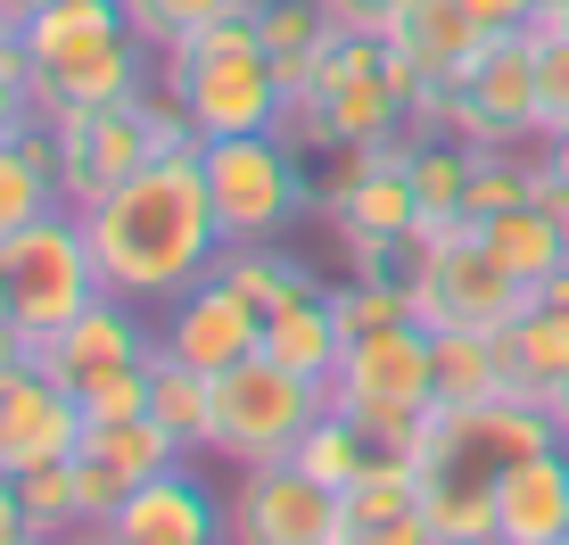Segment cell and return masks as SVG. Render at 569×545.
I'll return each mask as SVG.
<instances>
[{
  "mask_svg": "<svg viewBox=\"0 0 569 545\" xmlns=\"http://www.w3.org/2000/svg\"><path fill=\"white\" fill-rule=\"evenodd\" d=\"M83 240H91V265H100L108 298H132L149 315H166L190 281H207L223 265L207 158L182 149V158H149L141 174H124L100 207H83Z\"/></svg>",
  "mask_w": 569,
  "mask_h": 545,
  "instance_id": "cell-1",
  "label": "cell"
},
{
  "mask_svg": "<svg viewBox=\"0 0 569 545\" xmlns=\"http://www.w3.org/2000/svg\"><path fill=\"white\" fill-rule=\"evenodd\" d=\"M553 438H561L553 405L512 397V388H503V397H479V405H438V414L421 422V438L405 446L438 545H496L503 472H512L520 455H537V446H553Z\"/></svg>",
  "mask_w": 569,
  "mask_h": 545,
  "instance_id": "cell-2",
  "label": "cell"
},
{
  "mask_svg": "<svg viewBox=\"0 0 569 545\" xmlns=\"http://www.w3.org/2000/svg\"><path fill=\"white\" fill-rule=\"evenodd\" d=\"M413 91H421V75L388 50V33H330V42L313 50L306 83L289 91V108H281V141L306 149V158L388 141V132H405V116H413Z\"/></svg>",
  "mask_w": 569,
  "mask_h": 545,
  "instance_id": "cell-3",
  "label": "cell"
},
{
  "mask_svg": "<svg viewBox=\"0 0 569 545\" xmlns=\"http://www.w3.org/2000/svg\"><path fill=\"white\" fill-rule=\"evenodd\" d=\"M26 83L42 116L67 108H124L157 83V50L132 33L124 0H58L26 17Z\"/></svg>",
  "mask_w": 569,
  "mask_h": 545,
  "instance_id": "cell-4",
  "label": "cell"
},
{
  "mask_svg": "<svg viewBox=\"0 0 569 545\" xmlns=\"http://www.w3.org/2000/svg\"><path fill=\"white\" fill-rule=\"evenodd\" d=\"M157 83L182 100L199 141L281 132V108H289V83H281V67H272V50L257 33V9L223 17V26L190 33V42H173L166 58H157Z\"/></svg>",
  "mask_w": 569,
  "mask_h": 545,
  "instance_id": "cell-5",
  "label": "cell"
},
{
  "mask_svg": "<svg viewBox=\"0 0 569 545\" xmlns=\"http://www.w3.org/2000/svg\"><path fill=\"white\" fill-rule=\"evenodd\" d=\"M330 405H339L380 455H405L421 422L438 414V364H429V323H388L356 339L330 373Z\"/></svg>",
  "mask_w": 569,
  "mask_h": 545,
  "instance_id": "cell-6",
  "label": "cell"
},
{
  "mask_svg": "<svg viewBox=\"0 0 569 545\" xmlns=\"http://www.w3.org/2000/svg\"><path fill=\"white\" fill-rule=\"evenodd\" d=\"M207 190H214V224H223V248L248 240H289L313 207H322V182L306 174V149H289L281 132H240V141H207Z\"/></svg>",
  "mask_w": 569,
  "mask_h": 545,
  "instance_id": "cell-7",
  "label": "cell"
},
{
  "mask_svg": "<svg viewBox=\"0 0 569 545\" xmlns=\"http://www.w3.org/2000/svg\"><path fill=\"white\" fill-rule=\"evenodd\" d=\"M330 414V380H306L272 356H248L231 373H214V438L207 455L248 472V463H289L298 438Z\"/></svg>",
  "mask_w": 569,
  "mask_h": 545,
  "instance_id": "cell-8",
  "label": "cell"
},
{
  "mask_svg": "<svg viewBox=\"0 0 569 545\" xmlns=\"http://www.w3.org/2000/svg\"><path fill=\"white\" fill-rule=\"evenodd\" d=\"M405 289L429 330H503L528 306V281L496 265V248L479 240V224H429L405 248Z\"/></svg>",
  "mask_w": 569,
  "mask_h": 545,
  "instance_id": "cell-9",
  "label": "cell"
},
{
  "mask_svg": "<svg viewBox=\"0 0 569 545\" xmlns=\"http://www.w3.org/2000/svg\"><path fill=\"white\" fill-rule=\"evenodd\" d=\"M0 272H9V323L26 330L33 347H50L58 330L100 298V265H91V240H83V216L58 207L33 231L0 240Z\"/></svg>",
  "mask_w": 569,
  "mask_h": 545,
  "instance_id": "cell-10",
  "label": "cell"
},
{
  "mask_svg": "<svg viewBox=\"0 0 569 545\" xmlns=\"http://www.w3.org/2000/svg\"><path fill=\"white\" fill-rule=\"evenodd\" d=\"M149 100V91H141ZM124 100V108H67V116H42L50 125V149H58V190L67 207H100L124 174H141L157 158V132H149V108Z\"/></svg>",
  "mask_w": 569,
  "mask_h": 545,
  "instance_id": "cell-11",
  "label": "cell"
},
{
  "mask_svg": "<svg viewBox=\"0 0 569 545\" xmlns=\"http://www.w3.org/2000/svg\"><path fill=\"white\" fill-rule=\"evenodd\" d=\"M231 529L223 545H339V488L306 472L298 455L289 463H248L231 479Z\"/></svg>",
  "mask_w": 569,
  "mask_h": 545,
  "instance_id": "cell-12",
  "label": "cell"
},
{
  "mask_svg": "<svg viewBox=\"0 0 569 545\" xmlns=\"http://www.w3.org/2000/svg\"><path fill=\"white\" fill-rule=\"evenodd\" d=\"M157 347H166L173 364H190V373H231V364L264 356V306L248 298L240 281H223V272H207V281H190L182 298L157 315Z\"/></svg>",
  "mask_w": 569,
  "mask_h": 545,
  "instance_id": "cell-13",
  "label": "cell"
},
{
  "mask_svg": "<svg viewBox=\"0 0 569 545\" xmlns=\"http://www.w3.org/2000/svg\"><path fill=\"white\" fill-rule=\"evenodd\" d=\"M100 529L116 545H223L231 513H223V496L207 488L199 455H182V463H166L157 479H141V488L116 504Z\"/></svg>",
  "mask_w": 569,
  "mask_h": 545,
  "instance_id": "cell-14",
  "label": "cell"
},
{
  "mask_svg": "<svg viewBox=\"0 0 569 545\" xmlns=\"http://www.w3.org/2000/svg\"><path fill=\"white\" fill-rule=\"evenodd\" d=\"M83 397L50 373L42 356L0 373V472H33V463H58L83 446Z\"/></svg>",
  "mask_w": 569,
  "mask_h": 545,
  "instance_id": "cell-15",
  "label": "cell"
},
{
  "mask_svg": "<svg viewBox=\"0 0 569 545\" xmlns=\"http://www.w3.org/2000/svg\"><path fill=\"white\" fill-rule=\"evenodd\" d=\"M166 463H182V446H173L166 430H157L149 414H132V422H83V446H74V479H83V513H91V529L124 504L141 479H157Z\"/></svg>",
  "mask_w": 569,
  "mask_h": 545,
  "instance_id": "cell-16",
  "label": "cell"
},
{
  "mask_svg": "<svg viewBox=\"0 0 569 545\" xmlns=\"http://www.w3.org/2000/svg\"><path fill=\"white\" fill-rule=\"evenodd\" d=\"M33 356H42L67 388H83V380H100V373L149 364V356H157V315H149V306H132V298H108V289H100V298H91L67 330H58L50 347H33Z\"/></svg>",
  "mask_w": 569,
  "mask_h": 545,
  "instance_id": "cell-17",
  "label": "cell"
},
{
  "mask_svg": "<svg viewBox=\"0 0 569 545\" xmlns=\"http://www.w3.org/2000/svg\"><path fill=\"white\" fill-rule=\"evenodd\" d=\"M339 545H438L405 455H371V472L339 496Z\"/></svg>",
  "mask_w": 569,
  "mask_h": 545,
  "instance_id": "cell-18",
  "label": "cell"
},
{
  "mask_svg": "<svg viewBox=\"0 0 569 545\" xmlns=\"http://www.w3.org/2000/svg\"><path fill=\"white\" fill-rule=\"evenodd\" d=\"M496 545H569V446H537L496 488Z\"/></svg>",
  "mask_w": 569,
  "mask_h": 545,
  "instance_id": "cell-19",
  "label": "cell"
},
{
  "mask_svg": "<svg viewBox=\"0 0 569 545\" xmlns=\"http://www.w3.org/2000/svg\"><path fill=\"white\" fill-rule=\"evenodd\" d=\"M479 17L462 9V0H413V9L388 26V50L405 58V67L421 75V83H462L470 58H479Z\"/></svg>",
  "mask_w": 569,
  "mask_h": 545,
  "instance_id": "cell-20",
  "label": "cell"
},
{
  "mask_svg": "<svg viewBox=\"0 0 569 545\" xmlns=\"http://www.w3.org/2000/svg\"><path fill=\"white\" fill-rule=\"evenodd\" d=\"M264 356L289 364V373H306V380L339 373L347 330H339V315H330V289L322 281H306V289H289L281 306H264Z\"/></svg>",
  "mask_w": 569,
  "mask_h": 545,
  "instance_id": "cell-21",
  "label": "cell"
},
{
  "mask_svg": "<svg viewBox=\"0 0 569 545\" xmlns=\"http://www.w3.org/2000/svg\"><path fill=\"white\" fill-rule=\"evenodd\" d=\"M58 207H67V190H58V149H50V125L33 116L26 132L0 141V240L33 231L42 216H58Z\"/></svg>",
  "mask_w": 569,
  "mask_h": 545,
  "instance_id": "cell-22",
  "label": "cell"
},
{
  "mask_svg": "<svg viewBox=\"0 0 569 545\" xmlns=\"http://www.w3.org/2000/svg\"><path fill=\"white\" fill-rule=\"evenodd\" d=\"M561 380H569V315H553V306L528 289V306L503 323V388L553 405Z\"/></svg>",
  "mask_w": 569,
  "mask_h": 545,
  "instance_id": "cell-23",
  "label": "cell"
},
{
  "mask_svg": "<svg viewBox=\"0 0 569 545\" xmlns=\"http://www.w3.org/2000/svg\"><path fill=\"white\" fill-rule=\"evenodd\" d=\"M149 422L182 446V455H207V438H214V380L190 373V364H173L166 347H157L149 356Z\"/></svg>",
  "mask_w": 569,
  "mask_h": 545,
  "instance_id": "cell-24",
  "label": "cell"
},
{
  "mask_svg": "<svg viewBox=\"0 0 569 545\" xmlns=\"http://www.w3.org/2000/svg\"><path fill=\"white\" fill-rule=\"evenodd\" d=\"M479 240L496 248V265L512 272V281H528V289H537L545 272H561V265H569V231L545 216L537 199H528V207H503V216H487V224H479Z\"/></svg>",
  "mask_w": 569,
  "mask_h": 545,
  "instance_id": "cell-25",
  "label": "cell"
},
{
  "mask_svg": "<svg viewBox=\"0 0 569 545\" xmlns=\"http://www.w3.org/2000/svg\"><path fill=\"white\" fill-rule=\"evenodd\" d=\"M429 364H438V405L503 397V330H429Z\"/></svg>",
  "mask_w": 569,
  "mask_h": 545,
  "instance_id": "cell-26",
  "label": "cell"
},
{
  "mask_svg": "<svg viewBox=\"0 0 569 545\" xmlns=\"http://www.w3.org/2000/svg\"><path fill=\"white\" fill-rule=\"evenodd\" d=\"M257 33H264L272 67H281V83L298 91V83H306V67H313V50H322L339 26H330L322 0H257Z\"/></svg>",
  "mask_w": 569,
  "mask_h": 545,
  "instance_id": "cell-27",
  "label": "cell"
},
{
  "mask_svg": "<svg viewBox=\"0 0 569 545\" xmlns=\"http://www.w3.org/2000/svg\"><path fill=\"white\" fill-rule=\"evenodd\" d=\"M17 488H26V521H33V537H42V545L74 537V529H91V513H83V479H74V455L17 472Z\"/></svg>",
  "mask_w": 569,
  "mask_h": 545,
  "instance_id": "cell-28",
  "label": "cell"
},
{
  "mask_svg": "<svg viewBox=\"0 0 569 545\" xmlns=\"http://www.w3.org/2000/svg\"><path fill=\"white\" fill-rule=\"evenodd\" d=\"M462 182H470V141H446V132L413 141V199H421V231H429V224H462Z\"/></svg>",
  "mask_w": 569,
  "mask_h": 545,
  "instance_id": "cell-29",
  "label": "cell"
},
{
  "mask_svg": "<svg viewBox=\"0 0 569 545\" xmlns=\"http://www.w3.org/2000/svg\"><path fill=\"white\" fill-rule=\"evenodd\" d=\"M371 455H380V446H371V438L356 430V422L339 414V405H330V414H322V422H313V430L298 438V463H306L313 479H322V488H339V496H347V488H356V479L371 472Z\"/></svg>",
  "mask_w": 569,
  "mask_h": 545,
  "instance_id": "cell-30",
  "label": "cell"
},
{
  "mask_svg": "<svg viewBox=\"0 0 569 545\" xmlns=\"http://www.w3.org/2000/svg\"><path fill=\"white\" fill-rule=\"evenodd\" d=\"M257 0H124V17H132V33L166 58L173 42H190V33H207V26H223V17H248Z\"/></svg>",
  "mask_w": 569,
  "mask_h": 545,
  "instance_id": "cell-31",
  "label": "cell"
},
{
  "mask_svg": "<svg viewBox=\"0 0 569 545\" xmlns=\"http://www.w3.org/2000/svg\"><path fill=\"white\" fill-rule=\"evenodd\" d=\"M214 272H223V281H240L257 306H281L289 289H306V281H313V272H306L298 257H289L281 240H248V248H223V265H214Z\"/></svg>",
  "mask_w": 569,
  "mask_h": 545,
  "instance_id": "cell-32",
  "label": "cell"
},
{
  "mask_svg": "<svg viewBox=\"0 0 569 545\" xmlns=\"http://www.w3.org/2000/svg\"><path fill=\"white\" fill-rule=\"evenodd\" d=\"M528 42H537V116H545V132H561L569 125V17L537 9Z\"/></svg>",
  "mask_w": 569,
  "mask_h": 545,
  "instance_id": "cell-33",
  "label": "cell"
},
{
  "mask_svg": "<svg viewBox=\"0 0 569 545\" xmlns=\"http://www.w3.org/2000/svg\"><path fill=\"white\" fill-rule=\"evenodd\" d=\"M74 397H83V414H91V422H132V414H149V364L100 373V380L74 388Z\"/></svg>",
  "mask_w": 569,
  "mask_h": 545,
  "instance_id": "cell-34",
  "label": "cell"
},
{
  "mask_svg": "<svg viewBox=\"0 0 569 545\" xmlns=\"http://www.w3.org/2000/svg\"><path fill=\"white\" fill-rule=\"evenodd\" d=\"M322 9H330V26H339V33H388L413 0H322Z\"/></svg>",
  "mask_w": 569,
  "mask_h": 545,
  "instance_id": "cell-35",
  "label": "cell"
},
{
  "mask_svg": "<svg viewBox=\"0 0 569 545\" xmlns=\"http://www.w3.org/2000/svg\"><path fill=\"white\" fill-rule=\"evenodd\" d=\"M462 9L479 17V33H528L545 0H462Z\"/></svg>",
  "mask_w": 569,
  "mask_h": 545,
  "instance_id": "cell-36",
  "label": "cell"
},
{
  "mask_svg": "<svg viewBox=\"0 0 569 545\" xmlns=\"http://www.w3.org/2000/svg\"><path fill=\"white\" fill-rule=\"evenodd\" d=\"M0 545H33V521H26V488H17V472H0Z\"/></svg>",
  "mask_w": 569,
  "mask_h": 545,
  "instance_id": "cell-37",
  "label": "cell"
},
{
  "mask_svg": "<svg viewBox=\"0 0 569 545\" xmlns=\"http://www.w3.org/2000/svg\"><path fill=\"white\" fill-rule=\"evenodd\" d=\"M17 364H33V339H26L9 315H0V373H17Z\"/></svg>",
  "mask_w": 569,
  "mask_h": 545,
  "instance_id": "cell-38",
  "label": "cell"
},
{
  "mask_svg": "<svg viewBox=\"0 0 569 545\" xmlns=\"http://www.w3.org/2000/svg\"><path fill=\"white\" fill-rule=\"evenodd\" d=\"M537 298L553 306V315H569V265H561V272H545V281H537Z\"/></svg>",
  "mask_w": 569,
  "mask_h": 545,
  "instance_id": "cell-39",
  "label": "cell"
},
{
  "mask_svg": "<svg viewBox=\"0 0 569 545\" xmlns=\"http://www.w3.org/2000/svg\"><path fill=\"white\" fill-rule=\"evenodd\" d=\"M545 166H553L561 182H569V125H561V132H545Z\"/></svg>",
  "mask_w": 569,
  "mask_h": 545,
  "instance_id": "cell-40",
  "label": "cell"
},
{
  "mask_svg": "<svg viewBox=\"0 0 569 545\" xmlns=\"http://www.w3.org/2000/svg\"><path fill=\"white\" fill-rule=\"evenodd\" d=\"M0 9H9L17 26H26V17H42V9H58V0H0Z\"/></svg>",
  "mask_w": 569,
  "mask_h": 545,
  "instance_id": "cell-41",
  "label": "cell"
},
{
  "mask_svg": "<svg viewBox=\"0 0 569 545\" xmlns=\"http://www.w3.org/2000/svg\"><path fill=\"white\" fill-rule=\"evenodd\" d=\"M553 430H561V446H569V380L553 388Z\"/></svg>",
  "mask_w": 569,
  "mask_h": 545,
  "instance_id": "cell-42",
  "label": "cell"
},
{
  "mask_svg": "<svg viewBox=\"0 0 569 545\" xmlns=\"http://www.w3.org/2000/svg\"><path fill=\"white\" fill-rule=\"evenodd\" d=\"M58 545H116L108 529H74V537H58Z\"/></svg>",
  "mask_w": 569,
  "mask_h": 545,
  "instance_id": "cell-43",
  "label": "cell"
},
{
  "mask_svg": "<svg viewBox=\"0 0 569 545\" xmlns=\"http://www.w3.org/2000/svg\"><path fill=\"white\" fill-rule=\"evenodd\" d=\"M9 33H17V17H9V9H0V42H9Z\"/></svg>",
  "mask_w": 569,
  "mask_h": 545,
  "instance_id": "cell-44",
  "label": "cell"
},
{
  "mask_svg": "<svg viewBox=\"0 0 569 545\" xmlns=\"http://www.w3.org/2000/svg\"><path fill=\"white\" fill-rule=\"evenodd\" d=\"M0 315H9V272H0Z\"/></svg>",
  "mask_w": 569,
  "mask_h": 545,
  "instance_id": "cell-45",
  "label": "cell"
},
{
  "mask_svg": "<svg viewBox=\"0 0 569 545\" xmlns=\"http://www.w3.org/2000/svg\"><path fill=\"white\" fill-rule=\"evenodd\" d=\"M545 9H569V0H545Z\"/></svg>",
  "mask_w": 569,
  "mask_h": 545,
  "instance_id": "cell-46",
  "label": "cell"
},
{
  "mask_svg": "<svg viewBox=\"0 0 569 545\" xmlns=\"http://www.w3.org/2000/svg\"><path fill=\"white\" fill-rule=\"evenodd\" d=\"M33 545H42V537H33Z\"/></svg>",
  "mask_w": 569,
  "mask_h": 545,
  "instance_id": "cell-47",
  "label": "cell"
},
{
  "mask_svg": "<svg viewBox=\"0 0 569 545\" xmlns=\"http://www.w3.org/2000/svg\"><path fill=\"white\" fill-rule=\"evenodd\" d=\"M561 17H569V9H561Z\"/></svg>",
  "mask_w": 569,
  "mask_h": 545,
  "instance_id": "cell-48",
  "label": "cell"
}]
</instances>
